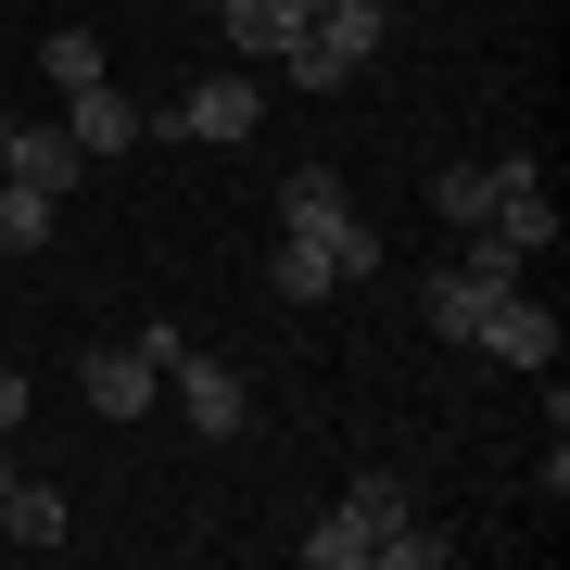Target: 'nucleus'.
I'll return each instance as SVG.
<instances>
[{
  "instance_id": "nucleus-10",
  "label": "nucleus",
  "mask_w": 570,
  "mask_h": 570,
  "mask_svg": "<svg viewBox=\"0 0 570 570\" xmlns=\"http://www.w3.org/2000/svg\"><path fill=\"white\" fill-rule=\"evenodd\" d=\"M266 292H279V305H330V292H343V266H330L317 228H279V242H266Z\"/></svg>"
},
{
  "instance_id": "nucleus-15",
  "label": "nucleus",
  "mask_w": 570,
  "mask_h": 570,
  "mask_svg": "<svg viewBox=\"0 0 570 570\" xmlns=\"http://www.w3.org/2000/svg\"><path fill=\"white\" fill-rule=\"evenodd\" d=\"M367 558H381V570H444V532H419V520H393V532H381V546H367Z\"/></svg>"
},
{
  "instance_id": "nucleus-8",
  "label": "nucleus",
  "mask_w": 570,
  "mask_h": 570,
  "mask_svg": "<svg viewBox=\"0 0 570 570\" xmlns=\"http://www.w3.org/2000/svg\"><path fill=\"white\" fill-rule=\"evenodd\" d=\"M482 355H508V367H558V305H532V279L520 292H494V317L469 330Z\"/></svg>"
},
{
  "instance_id": "nucleus-13",
  "label": "nucleus",
  "mask_w": 570,
  "mask_h": 570,
  "mask_svg": "<svg viewBox=\"0 0 570 570\" xmlns=\"http://www.w3.org/2000/svg\"><path fill=\"white\" fill-rule=\"evenodd\" d=\"M431 216H444V228H482L494 216V165H444V178H431Z\"/></svg>"
},
{
  "instance_id": "nucleus-4",
  "label": "nucleus",
  "mask_w": 570,
  "mask_h": 570,
  "mask_svg": "<svg viewBox=\"0 0 570 570\" xmlns=\"http://www.w3.org/2000/svg\"><path fill=\"white\" fill-rule=\"evenodd\" d=\"M266 127V89H254V63H228V77H204V89H178L140 140H254Z\"/></svg>"
},
{
  "instance_id": "nucleus-16",
  "label": "nucleus",
  "mask_w": 570,
  "mask_h": 570,
  "mask_svg": "<svg viewBox=\"0 0 570 570\" xmlns=\"http://www.w3.org/2000/svg\"><path fill=\"white\" fill-rule=\"evenodd\" d=\"M26 406H39V393H26V367H0V431H13Z\"/></svg>"
},
{
  "instance_id": "nucleus-12",
  "label": "nucleus",
  "mask_w": 570,
  "mask_h": 570,
  "mask_svg": "<svg viewBox=\"0 0 570 570\" xmlns=\"http://www.w3.org/2000/svg\"><path fill=\"white\" fill-rule=\"evenodd\" d=\"M51 204H63V190H39V178H0V254H39V242H51Z\"/></svg>"
},
{
  "instance_id": "nucleus-18",
  "label": "nucleus",
  "mask_w": 570,
  "mask_h": 570,
  "mask_svg": "<svg viewBox=\"0 0 570 570\" xmlns=\"http://www.w3.org/2000/svg\"><path fill=\"white\" fill-rule=\"evenodd\" d=\"M292 13H330V0H292Z\"/></svg>"
},
{
  "instance_id": "nucleus-5",
  "label": "nucleus",
  "mask_w": 570,
  "mask_h": 570,
  "mask_svg": "<svg viewBox=\"0 0 570 570\" xmlns=\"http://www.w3.org/2000/svg\"><path fill=\"white\" fill-rule=\"evenodd\" d=\"M393 520H406V482H393V469H367L343 508H330V520L305 532V570H367V546H381Z\"/></svg>"
},
{
  "instance_id": "nucleus-11",
  "label": "nucleus",
  "mask_w": 570,
  "mask_h": 570,
  "mask_svg": "<svg viewBox=\"0 0 570 570\" xmlns=\"http://www.w3.org/2000/svg\"><path fill=\"white\" fill-rule=\"evenodd\" d=\"M0 165H13V178H39V190H77V178H89V153L63 140V127H0Z\"/></svg>"
},
{
  "instance_id": "nucleus-19",
  "label": "nucleus",
  "mask_w": 570,
  "mask_h": 570,
  "mask_svg": "<svg viewBox=\"0 0 570 570\" xmlns=\"http://www.w3.org/2000/svg\"><path fill=\"white\" fill-rule=\"evenodd\" d=\"M0 178H13V165H0Z\"/></svg>"
},
{
  "instance_id": "nucleus-1",
  "label": "nucleus",
  "mask_w": 570,
  "mask_h": 570,
  "mask_svg": "<svg viewBox=\"0 0 570 570\" xmlns=\"http://www.w3.org/2000/svg\"><path fill=\"white\" fill-rule=\"evenodd\" d=\"M520 266H532V254H508V242H494V228H456V254L431 266V292H419V317L444 330V343H469V330L494 317V292H520Z\"/></svg>"
},
{
  "instance_id": "nucleus-6",
  "label": "nucleus",
  "mask_w": 570,
  "mask_h": 570,
  "mask_svg": "<svg viewBox=\"0 0 570 570\" xmlns=\"http://www.w3.org/2000/svg\"><path fill=\"white\" fill-rule=\"evenodd\" d=\"M165 393H178V419L190 431H216V444H242V367H216V355H190V330H178V343H165Z\"/></svg>"
},
{
  "instance_id": "nucleus-3",
  "label": "nucleus",
  "mask_w": 570,
  "mask_h": 570,
  "mask_svg": "<svg viewBox=\"0 0 570 570\" xmlns=\"http://www.w3.org/2000/svg\"><path fill=\"white\" fill-rule=\"evenodd\" d=\"M279 228H317L343 279H381V228L343 204V178H330V165H292V178H279Z\"/></svg>"
},
{
  "instance_id": "nucleus-9",
  "label": "nucleus",
  "mask_w": 570,
  "mask_h": 570,
  "mask_svg": "<svg viewBox=\"0 0 570 570\" xmlns=\"http://www.w3.org/2000/svg\"><path fill=\"white\" fill-rule=\"evenodd\" d=\"M63 140H77L89 165H102V153H127V140H140V102H127L115 77H89V89H63Z\"/></svg>"
},
{
  "instance_id": "nucleus-17",
  "label": "nucleus",
  "mask_w": 570,
  "mask_h": 570,
  "mask_svg": "<svg viewBox=\"0 0 570 570\" xmlns=\"http://www.w3.org/2000/svg\"><path fill=\"white\" fill-rule=\"evenodd\" d=\"M190 13H228V0H190Z\"/></svg>"
},
{
  "instance_id": "nucleus-2",
  "label": "nucleus",
  "mask_w": 570,
  "mask_h": 570,
  "mask_svg": "<svg viewBox=\"0 0 570 570\" xmlns=\"http://www.w3.org/2000/svg\"><path fill=\"white\" fill-rule=\"evenodd\" d=\"M381 39H393L381 0H330V13H305V39L279 51V77H292V89H343V77L381 63Z\"/></svg>"
},
{
  "instance_id": "nucleus-7",
  "label": "nucleus",
  "mask_w": 570,
  "mask_h": 570,
  "mask_svg": "<svg viewBox=\"0 0 570 570\" xmlns=\"http://www.w3.org/2000/svg\"><path fill=\"white\" fill-rule=\"evenodd\" d=\"M77 393H89V419H153L165 367H153L140 343H89V355H77Z\"/></svg>"
},
{
  "instance_id": "nucleus-14",
  "label": "nucleus",
  "mask_w": 570,
  "mask_h": 570,
  "mask_svg": "<svg viewBox=\"0 0 570 570\" xmlns=\"http://www.w3.org/2000/svg\"><path fill=\"white\" fill-rule=\"evenodd\" d=\"M39 63H51V89H89V77H115L89 26H51V39H39Z\"/></svg>"
}]
</instances>
